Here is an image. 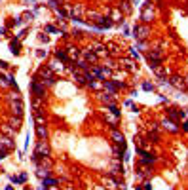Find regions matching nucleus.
<instances>
[{
  "instance_id": "nucleus-1",
  "label": "nucleus",
  "mask_w": 188,
  "mask_h": 190,
  "mask_svg": "<svg viewBox=\"0 0 188 190\" xmlns=\"http://www.w3.org/2000/svg\"><path fill=\"white\" fill-rule=\"evenodd\" d=\"M31 90L34 91V93H36V97H44V93H46V90H44V87H42L40 84H38V80H36V78H34V80L31 82Z\"/></svg>"
},
{
  "instance_id": "nucleus-3",
  "label": "nucleus",
  "mask_w": 188,
  "mask_h": 190,
  "mask_svg": "<svg viewBox=\"0 0 188 190\" xmlns=\"http://www.w3.org/2000/svg\"><path fill=\"white\" fill-rule=\"evenodd\" d=\"M146 34H148V27H144V25H137L135 27V36L137 38H146Z\"/></svg>"
},
{
  "instance_id": "nucleus-8",
  "label": "nucleus",
  "mask_w": 188,
  "mask_h": 190,
  "mask_svg": "<svg viewBox=\"0 0 188 190\" xmlns=\"http://www.w3.org/2000/svg\"><path fill=\"white\" fill-rule=\"evenodd\" d=\"M12 51H14V53L19 51V44H17V42H12Z\"/></svg>"
},
{
  "instance_id": "nucleus-9",
  "label": "nucleus",
  "mask_w": 188,
  "mask_h": 190,
  "mask_svg": "<svg viewBox=\"0 0 188 190\" xmlns=\"http://www.w3.org/2000/svg\"><path fill=\"white\" fill-rule=\"evenodd\" d=\"M0 67H2V68H6V67H8V63H6V61H0Z\"/></svg>"
},
{
  "instance_id": "nucleus-6",
  "label": "nucleus",
  "mask_w": 188,
  "mask_h": 190,
  "mask_svg": "<svg viewBox=\"0 0 188 190\" xmlns=\"http://www.w3.org/2000/svg\"><path fill=\"white\" fill-rule=\"evenodd\" d=\"M163 127H165V129H169V131H177V126H175V122H171V120H165V122H163Z\"/></svg>"
},
{
  "instance_id": "nucleus-7",
  "label": "nucleus",
  "mask_w": 188,
  "mask_h": 190,
  "mask_svg": "<svg viewBox=\"0 0 188 190\" xmlns=\"http://www.w3.org/2000/svg\"><path fill=\"white\" fill-rule=\"evenodd\" d=\"M55 57L59 59V61H67V53H65L63 50H57V51H55Z\"/></svg>"
},
{
  "instance_id": "nucleus-5",
  "label": "nucleus",
  "mask_w": 188,
  "mask_h": 190,
  "mask_svg": "<svg viewBox=\"0 0 188 190\" xmlns=\"http://www.w3.org/2000/svg\"><path fill=\"white\" fill-rule=\"evenodd\" d=\"M36 133H38V137H40V139H46V135H48L46 126H44V124H38V126H36Z\"/></svg>"
},
{
  "instance_id": "nucleus-4",
  "label": "nucleus",
  "mask_w": 188,
  "mask_h": 190,
  "mask_svg": "<svg viewBox=\"0 0 188 190\" xmlns=\"http://www.w3.org/2000/svg\"><path fill=\"white\" fill-rule=\"evenodd\" d=\"M110 137L114 139V143H116V145H124V135H122L120 131H116V129H114V131L110 133Z\"/></svg>"
},
{
  "instance_id": "nucleus-2",
  "label": "nucleus",
  "mask_w": 188,
  "mask_h": 190,
  "mask_svg": "<svg viewBox=\"0 0 188 190\" xmlns=\"http://www.w3.org/2000/svg\"><path fill=\"white\" fill-rule=\"evenodd\" d=\"M0 148L6 150V152L14 148V141H12V137H0Z\"/></svg>"
}]
</instances>
